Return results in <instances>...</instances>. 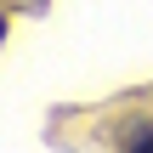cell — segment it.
I'll use <instances>...</instances> for the list:
<instances>
[{"label": "cell", "mask_w": 153, "mask_h": 153, "mask_svg": "<svg viewBox=\"0 0 153 153\" xmlns=\"http://www.w3.org/2000/svg\"><path fill=\"white\" fill-rule=\"evenodd\" d=\"M125 153H153V125H125Z\"/></svg>", "instance_id": "cell-1"}, {"label": "cell", "mask_w": 153, "mask_h": 153, "mask_svg": "<svg viewBox=\"0 0 153 153\" xmlns=\"http://www.w3.org/2000/svg\"><path fill=\"white\" fill-rule=\"evenodd\" d=\"M0 40H6V23H0Z\"/></svg>", "instance_id": "cell-2"}]
</instances>
